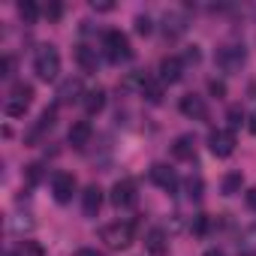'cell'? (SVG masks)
<instances>
[{
	"mask_svg": "<svg viewBox=\"0 0 256 256\" xmlns=\"http://www.w3.org/2000/svg\"><path fill=\"white\" fill-rule=\"evenodd\" d=\"M208 90H211L214 96H223V94H226V84L217 82V78H211V82H208Z\"/></svg>",
	"mask_w": 256,
	"mask_h": 256,
	"instance_id": "31",
	"label": "cell"
},
{
	"mask_svg": "<svg viewBox=\"0 0 256 256\" xmlns=\"http://www.w3.org/2000/svg\"><path fill=\"white\" fill-rule=\"evenodd\" d=\"M54 118H58V108H46V112L40 114V124H36V130L28 136V142H40V136H42L46 130H52V126H54Z\"/></svg>",
	"mask_w": 256,
	"mask_h": 256,
	"instance_id": "17",
	"label": "cell"
},
{
	"mask_svg": "<svg viewBox=\"0 0 256 256\" xmlns=\"http://www.w3.org/2000/svg\"><path fill=\"white\" fill-rule=\"evenodd\" d=\"M247 208H250V211H256V187H253V190H247Z\"/></svg>",
	"mask_w": 256,
	"mask_h": 256,
	"instance_id": "35",
	"label": "cell"
},
{
	"mask_svg": "<svg viewBox=\"0 0 256 256\" xmlns=\"http://www.w3.org/2000/svg\"><path fill=\"white\" fill-rule=\"evenodd\" d=\"M241 187H244V178H241V172H229V175L223 178V193H226V196H235V193H241Z\"/></svg>",
	"mask_w": 256,
	"mask_h": 256,
	"instance_id": "22",
	"label": "cell"
},
{
	"mask_svg": "<svg viewBox=\"0 0 256 256\" xmlns=\"http://www.w3.org/2000/svg\"><path fill=\"white\" fill-rule=\"evenodd\" d=\"M205 256H226V253H223V250H208Z\"/></svg>",
	"mask_w": 256,
	"mask_h": 256,
	"instance_id": "39",
	"label": "cell"
},
{
	"mask_svg": "<svg viewBox=\"0 0 256 256\" xmlns=\"http://www.w3.org/2000/svg\"><path fill=\"white\" fill-rule=\"evenodd\" d=\"M136 30H139L142 36H148V34L154 30V24H151V18H148V16H136Z\"/></svg>",
	"mask_w": 256,
	"mask_h": 256,
	"instance_id": "28",
	"label": "cell"
},
{
	"mask_svg": "<svg viewBox=\"0 0 256 256\" xmlns=\"http://www.w3.org/2000/svg\"><path fill=\"white\" fill-rule=\"evenodd\" d=\"M139 90H142V96H145L148 102H154V106H157V102H163V82H154V78H145Z\"/></svg>",
	"mask_w": 256,
	"mask_h": 256,
	"instance_id": "19",
	"label": "cell"
},
{
	"mask_svg": "<svg viewBox=\"0 0 256 256\" xmlns=\"http://www.w3.org/2000/svg\"><path fill=\"white\" fill-rule=\"evenodd\" d=\"M76 60H78V66L84 72H96V52L90 46H78L76 48Z\"/></svg>",
	"mask_w": 256,
	"mask_h": 256,
	"instance_id": "18",
	"label": "cell"
},
{
	"mask_svg": "<svg viewBox=\"0 0 256 256\" xmlns=\"http://www.w3.org/2000/svg\"><path fill=\"white\" fill-rule=\"evenodd\" d=\"M96 12H112L114 10V4H108V0H100V4H96V0H94V4H90Z\"/></svg>",
	"mask_w": 256,
	"mask_h": 256,
	"instance_id": "33",
	"label": "cell"
},
{
	"mask_svg": "<svg viewBox=\"0 0 256 256\" xmlns=\"http://www.w3.org/2000/svg\"><path fill=\"white\" fill-rule=\"evenodd\" d=\"M184 187H187V196H190V199H202V187H205V184H202L199 175H190Z\"/></svg>",
	"mask_w": 256,
	"mask_h": 256,
	"instance_id": "24",
	"label": "cell"
},
{
	"mask_svg": "<svg viewBox=\"0 0 256 256\" xmlns=\"http://www.w3.org/2000/svg\"><path fill=\"white\" fill-rule=\"evenodd\" d=\"M102 48H106V58L112 64H124L133 58V48H130V40H126L120 30H108L102 36Z\"/></svg>",
	"mask_w": 256,
	"mask_h": 256,
	"instance_id": "2",
	"label": "cell"
},
{
	"mask_svg": "<svg viewBox=\"0 0 256 256\" xmlns=\"http://www.w3.org/2000/svg\"><path fill=\"white\" fill-rule=\"evenodd\" d=\"M181 76H184V60L181 58H163L160 60V82L163 84H175V82H181Z\"/></svg>",
	"mask_w": 256,
	"mask_h": 256,
	"instance_id": "9",
	"label": "cell"
},
{
	"mask_svg": "<svg viewBox=\"0 0 256 256\" xmlns=\"http://www.w3.org/2000/svg\"><path fill=\"white\" fill-rule=\"evenodd\" d=\"M6 256H16V253H6Z\"/></svg>",
	"mask_w": 256,
	"mask_h": 256,
	"instance_id": "40",
	"label": "cell"
},
{
	"mask_svg": "<svg viewBox=\"0 0 256 256\" xmlns=\"http://www.w3.org/2000/svg\"><path fill=\"white\" fill-rule=\"evenodd\" d=\"M145 250H148L151 256H163V253H166V232H163V229H151V232L145 235Z\"/></svg>",
	"mask_w": 256,
	"mask_h": 256,
	"instance_id": "14",
	"label": "cell"
},
{
	"mask_svg": "<svg viewBox=\"0 0 256 256\" xmlns=\"http://www.w3.org/2000/svg\"><path fill=\"white\" fill-rule=\"evenodd\" d=\"M40 175H42V166H40V163L28 166V181H30V184H36V181H40Z\"/></svg>",
	"mask_w": 256,
	"mask_h": 256,
	"instance_id": "32",
	"label": "cell"
},
{
	"mask_svg": "<svg viewBox=\"0 0 256 256\" xmlns=\"http://www.w3.org/2000/svg\"><path fill=\"white\" fill-rule=\"evenodd\" d=\"M16 256H46V250H42V244H40V241H30V238H24V241H18V247H16Z\"/></svg>",
	"mask_w": 256,
	"mask_h": 256,
	"instance_id": "20",
	"label": "cell"
},
{
	"mask_svg": "<svg viewBox=\"0 0 256 256\" xmlns=\"http://www.w3.org/2000/svg\"><path fill=\"white\" fill-rule=\"evenodd\" d=\"M172 154H175V160H193L196 157V139L190 133L187 136H178L175 145H172Z\"/></svg>",
	"mask_w": 256,
	"mask_h": 256,
	"instance_id": "13",
	"label": "cell"
},
{
	"mask_svg": "<svg viewBox=\"0 0 256 256\" xmlns=\"http://www.w3.org/2000/svg\"><path fill=\"white\" fill-rule=\"evenodd\" d=\"M4 108H6V114H10V118H22V114H24V112L30 108V102H22V100H16V96H10Z\"/></svg>",
	"mask_w": 256,
	"mask_h": 256,
	"instance_id": "23",
	"label": "cell"
},
{
	"mask_svg": "<svg viewBox=\"0 0 256 256\" xmlns=\"http://www.w3.org/2000/svg\"><path fill=\"white\" fill-rule=\"evenodd\" d=\"M102 241L112 247V250H124V247H130V241H133V223H108V226H102Z\"/></svg>",
	"mask_w": 256,
	"mask_h": 256,
	"instance_id": "3",
	"label": "cell"
},
{
	"mask_svg": "<svg viewBox=\"0 0 256 256\" xmlns=\"http://www.w3.org/2000/svg\"><path fill=\"white\" fill-rule=\"evenodd\" d=\"M238 250H241L244 256H250V253L256 250V229H250V232H247V235L238 241Z\"/></svg>",
	"mask_w": 256,
	"mask_h": 256,
	"instance_id": "25",
	"label": "cell"
},
{
	"mask_svg": "<svg viewBox=\"0 0 256 256\" xmlns=\"http://www.w3.org/2000/svg\"><path fill=\"white\" fill-rule=\"evenodd\" d=\"M247 126H250V133H253V136H256V112H253V114H250V120H247Z\"/></svg>",
	"mask_w": 256,
	"mask_h": 256,
	"instance_id": "36",
	"label": "cell"
},
{
	"mask_svg": "<svg viewBox=\"0 0 256 256\" xmlns=\"http://www.w3.org/2000/svg\"><path fill=\"white\" fill-rule=\"evenodd\" d=\"M136 199H139L136 181H130V178H124V181H118V184L112 187V202H114V208H133Z\"/></svg>",
	"mask_w": 256,
	"mask_h": 256,
	"instance_id": "6",
	"label": "cell"
},
{
	"mask_svg": "<svg viewBox=\"0 0 256 256\" xmlns=\"http://www.w3.org/2000/svg\"><path fill=\"white\" fill-rule=\"evenodd\" d=\"M151 181H154L157 187L169 190V193L178 187V175H175V169H169V166H163V163H154V166H151Z\"/></svg>",
	"mask_w": 256,
	"mask_h": 256,
	"instance_id": "10",
	"label": "cell"
},
{
	"mask_svg": "<svg viewBox=\"0 0 256 256\" xmlns=\"http://www.w3.org/2000/svg\"><path fill=\"white\" fill-rule=\"evenodd\" d=\"M100 208H102V190L96 184L84 187V193H82V211H84V217H96Z\"/></svg>",
	"mask_w": 256,
	"mask_h": 256,
	"instance_id": "11",
	"label": "cell"
},
{
	"mask_svg": "<svg viewBox=\"0 0 256 256\" xmlns=\"http://www.w3.org/2000/svg\"><path fill=\"white\" fill-rule=\"evenodd\" d=\"M72 193H76V178L70 175V172H58L54 178H52V196H54V202H70L72 199Z\"/></svg>",
	"mask_w": 256,
	"mask_h": 256,
	"instance_id": "7",
	"label": "cell"
},
{
	"mask_svg": "<svg viewBox=\"0 0 256 256\" xmlns=\"http://www.w3.org/2000/svg\"><path fill=\"white\" fill-rule=\"evenodd\" d=\"M90 136H94V130H90V124L88 120H76L72 126H70V133H66V142L72 145V148H88L90 145Z\"/></svg>",
	"mask_w": 256,
	"mask_h": 256,
	"instance_id": "8",
	"label": "cell"
},
{
	"mask_svg": "<svg viewBox=\"0 0 256 256\" xmlns=\"http://www.w3.org/2000/svg\"><path fill=\"white\" fill-rule=\"evenodd\" d=\"M226 118H229V130H238V126H241V120H244V112H241L238 106H232V108L226 112Z\"/></svg>",
	"mask_w": 256,
	"mask_h": 256,
	"instance_id": "27",
	"label": "cell"
},
{
	"mask_svg": "<svg viewBox=\"0 0 256 256\" xmlns=\"http://www.w3.org/2000/svg\"><path fill=\"white\" fill-rule=\"evenodd\" d=\"M102 108H106V90H102V88L88 90V94H84V112H88V114H100Z\"/></svg>",
	"mask_w": 256,
	"mask_h": 256,
	"instance_id": "15",
	"label": "cell"
},
{
	"mask_svg": "<svg viewBox=\"0 0 256 256\" xmlns=\"http://www.w3.org/2000/svg\"><path fill=\"white\" fill-rule=\"evenodd\" d=\"M208 148L214 157H229L235 151V133L232 130H211L208 133Z\"/></svg>",
	"mask_w": 256,
	"mask_h": 256,
	"instance_id": "5",
	"label": "cell"
},
{
	"mask_svg": "<svg viewBox=\"0 0 256 256\" xmlns=\"http://www.w3.org/2000/svg\"><path fill=\"white\" fill-rule=\"evenodd\" d=\"M10 96H16V100H22V102H34V88H30V84H16Z\"/></svg>",
	"mask_w": 256,
	"mask_h": 256,
	"instance_id": "26",
	"label": "cell"
},
{
	"mask_svg": "<svg viewBox=\"0 0 256 256\" xmlns=\"http://www.w3.org/2000/svg\"><path fill=\"white\" fill-rule=\"evenodd\" d=\"M187 60H193V64H196V60H199V48H190V52H187Z\"/></svg>",
	"mask_w": 256,
	"mask_h": 256,
	"instance_id": "37",
	"label": "cell"
},
{
	"mask_svg": "<svg viewBox=\"0 0 256 256\" xmlns=\"http://www.w3.org/2000/svg\"><path fill=\"white\" fill-rule=\"evenodd\" d=\"M60 12H64V6L58 4V0H52V4H46V16H48L52 22H58V18H60Z\"/></svg>",
	"mask_w": 256,
	"mask_h": 256,
	"instance_id": "30",
	"label": "cell"
},
{
	"mask_svg": "<svg viewBox=\"0 0 256 256\" xmlns=\"http://www.w3.org/2000/svg\"><path fill=\"white\" fill-rule=\"evenodd\" d=\"M181 114H187V118H193V120H202V118L208 114V106H205L202 96L187 94V96H181Z\"/></svg>",
	"mask_w": 256,
	"mask_h": 256,
	"instance_id": "12",
	"label": "cell"
},
{
	"mask_svg": "<svg viewBox=\"0 0 256 256\" xmlns=\"http://www.w3.org/2000/svg\"><path fill=\"white\" fill-rule=\"evenodd\" d=\"M34 70H36V76L42 82H54L58 72H60V54H58V48L40 46L36 48V58H34Z\"/></svg>",
	"mask_w": 256,
	"mask_h": 256,
	"instance_id": "1",
	"label": "cell"
},
{
	"mask_svg": "<svg viewBox=\"0 0 256 256\" xmlns=\"http://www.w3.org/2000/svg\"><path fill=\"white\" fill-rule=\"evenodd\" d=\"M12 66H16V60H12V58H4V72H0V76L10 78V76H12Z\"/></svg>",
	"mask_w": 256,
	"mask_h": 256,
	"instance_id": "34",
	"label": "cell"
},
{
	"mask_svg": "<svg viewBox=\"0 0 256 256\" xmlns=\"http://www.w3.org/2000/svg\"><path fill=\"white\" fill-rule=\"evenodd\" d=\"M244 48L241 46H220L217 48V66L223 70V72H238L241 66H244Z\"/></svg>",
	"mask_w": 256,
	"mask_h": 256,
	"instance_id": "4",
	"label": "cell"
},
{
	"mask_svg": "<svg viewBox=\"0 0 256 256\" xmlns=\"http://www.w3.org/2000/svg\"><path fill=\"white\" fill-rule=\"evenodd\" d=\"M18 16H22L24 24H34L40 18V6L34 4V0H22V4H18Z\"/></svg>",
	"mask_w": 256,
	"mask_h": 256,
	"instance_id": "21",
	"label": "cell"
},
{
	"mask_svg": "<svg viewBox=\"0 0 256 256\" xmlns=\"http://www.w3.org/2000/svg\"><path fill=\"white\" fill-rule=\"evenodd\" d=\"M82 96V82L78 78H66L58 90V102H76Z\"/></svg>",
	"mask_w": 256,
	"mask_h": 256,
	"instance_id": "16",
	"label": "cell"
},
{
	"mask_svg": "<svg viewBox=\"0 0 256 256\" xmlns=\"http://www.w3.org/2000/svg\"><path fill=\"white\" fill-rule=\"evenodd\" d=\"M76 256H100V253H96V250H88V247H84V250H78Z\"/></svg>",
	"mask_w": 256,
	"mask_h": 256,
	"instance_id": "38",
	"label": "cell"
},
{
	"mask_svg": "<svg viewBox=\"0 0 256 256\" xmlns=\"http://www.w3.org/2000/svg\"><path fill=\"white\" fill-rule=\"evenodd\" d=\"M193 232H196V235H205V232H208V217H205V214H196V217H193Z\"/></svg>",
	"mask_w": 256,
	"mask_h": 256,
	"instance_id": "29",
	"label": "cell"
}]
</instances>
